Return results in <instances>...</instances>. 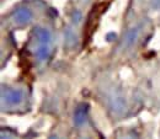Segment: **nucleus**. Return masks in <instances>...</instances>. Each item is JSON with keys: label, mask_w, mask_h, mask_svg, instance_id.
<instances>
[{"label": "nucleus", "mask_w": 160, "mask_h": 139, "mask_svg": "<svg viewBox=\"0 0 160 139\" xmlns=\"http://www.w3.org/2000/svg\"><path fill=\"white\" fill-rule=\"evenodd\" d=\"M25 92L23 90L15 89V87H6L1 91V105L2 108H15L23 103Z\"/></svg>", "instance_id": "obj_3"}, {"label": "nucleus", "mask_w": 160, "mask_h": 139, "mask_svg": "<svg viewBox=\"0 0 160 139\" xmlns=\"http://www.w3.org/2000/svg\"><path fill=\"white\" fill-rule=\"evenodd\" d=\"M142 31H143V25L133 26V27L126 33V37H124V40H123L124 47H132L134 43H137V41L139 40Z\"/></svg>", "instance_id": "obj_4"}, {"label": "nucleus", "mask_w": 160, "mask_h": 139, "mask_svg": "<svg viewBox=\"0 0 160 139\" xmlns=\"http://www.w3.org/2000/svg\"><path fill=\"white\" fill-rule=\"evenodd\" d=\"M127 139H137V138H136L134 136H128V138H127Z\"/></svg>", "instance_id": "obj_6"}, {"label": "nucleus", "mask_w": 160, "mask_h": 139, "mask_svg": "<svg viewBox=\"0 0 160 139\" xmlns=\"http://www.w3.org/2000/svg\"><path fill=\"white\" fill-rule=\"evenodd\" d=\"M27 51L32 54V57L37 63L48 62L53 52L52 31L43 25L35 26L30 33Z\"/></svg>", "instance_id": "obj_1"}, {"label": "nucleus", "mask_w": 160, "mask_h": 139, "mask_svg": "<svg viewBox=\"0 0 160 139\" xmlns=\"http://www.w3.org/2000/svg\"><path fill=\"white\" fill-rule=\"evenodd\" d=\"M40 4L36 2H21L9 15V23L16 28H21L31 23L36 17V10L38 9Z\"/></svg>", "instance_id": "obj_2"}, {"label": "nucleus", "mask_w": 160, "mask_h": 139, "mask_svg": "<svg viewBox=\"0 0 160 139\" xmlns=\"http://www.w3.org/2000/svg\"><path fill=\"white\" fill-rule=\"evenodd\" d=\"M86 108H88V107H86L85 105H81V106H79V107L77 108V111H75V113H74V123H75L77 126H80V124L84 123V121L86 118V113H88Z\"/></svg>", "instance_id": "obj_5"}]
</instances>
